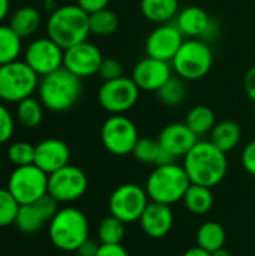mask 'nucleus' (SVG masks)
<instances>
[{"label": "nucleus", "mask_w": 255, "mask_h": 256, "mask_svg": "<svg viewBox=\"0 0 255 256\" xmlns=\"http://www.w3.org/2000/svg\"><path fill=\"white\" fill-rule=\"evenodd\" d=\"M183 42L185 36L176 24H159L146 38L144 50L149 57L171 63Z\"/></svg>", "instance_id": "14"}, {"label": "nucleus", "mask_w": 255, "mask_h": 256, "mask_svg": "<svg viewBox=\"0 0 255 256\" xmlns=\"http://www.w3.org/2000/svg\"><path fill=\"white\" fill-rule=\"evenodd\" d=\"M225 242H227L225 230L218 222L213 220L204 222L197 231V246L204 249L206 252L213 254L222 249L225 246Z\"/></svg>", "instance_id": "27"}, {"label": "nucleus", "mask_w": 255, "mask_h": 256, "mask_svg": "<svg viewBox=\"0 0 255 256\" xmlns=\"http://www.w3.org/2000/svg\"><path fill=\"white\" fill-rule=\"evenodd\" d=\"M6 189L20 206L33 204L48 194V174L35 164L15 166L8 178Z\"/></svg>", "instance_id": "8"}, {"label": "nucleus", "mask_w": 255, "mask_h": 256, "mask_svg": "<svg viewBox=\"0 0 255 256\" xmlns=\"http://www.w3.org/2000/svg\"><path fill=\"white\" fill-rule=\"evenodd\" d=\"M132 156L137 162L153 168L174 162V159L164 150L159 141L153 138H140L132 152Z\"/></svg>", "instance_id": "24"}, {"label": "nucleus", "mask_w": 255, "mask_h": 256, "mask_svg": "<svg viewBox=\"0 0 255 256\" xmlns=\"http://www.w3.org/2000/svg\"><path fill=\"white\" fill-rule=\"evenodd\" d=\"M158 141L164 150L176 160L180 158L183 159L200 140L186 126V123H170L161 130Z\"/></svg>", "instance_id": "20"}, {"label": "nucleus", "mask_w": 255, "mask_h": 256, "mask_svg": "<svg viewBox=\"0 0 255 256\" xmlns=\"http://www.w3.org/2000/svg\"><path fill=\"white\" fill-rule=\"evenodd\" d=\"M9 12V0H0V24L8 16Z\"/></svg>", "instance_id": "44"}, {"label": "nucleus", "mask_w": 255, "mask_h": 256, "mask_svg": "<svg viewBox=\"0 0 255 256\" xmlns=\"http://www.w3.org/2000/svg\"><path fill=\"white\" fill-rule=\"evenodd\" d=\"M89 34V14L77 3L59 6L50 12L47 20V36L63 50L87 40Z\"/></svg>", "instance_id": "3"}, {"label": "nucleus", "mask_w": 255, "mask_h": 256, "mask_svg": "<svg viewBox=\"0 0 255 256\" xmlns=\"http://www.w3.org/2000/svg\"><path fill=\"white\" fill-rule=\"evenodd\" d=\"M185 123L200 138L204 135H210L212 129L215 128V124L218 122H216V116L212 108H209L206 105H198V106H194L188 112Z\"/></svg>", "instance_id": "29"}, {"label": "nucleus", "mask_w": 255, "mask_h": 256, "mask_svg": "<svg viewBox=\"0 0 255 256\" xmlns=\"http://www.w3.org/2000/svg\"><path fill=\"white\" fill-rule=\"evenodd\" d=\"M44 105L39 99L27 98L17 104V120L27 129H35L42 123Z\"/></svg>", "instance_id": "33"}, {"label": "nucleus", "mask_w": 255, "mask_h": 256, "mask_svg": "<svg viewBox=\"0 0 255 256\" xmlns=\"http://www.w3.org/2000/svg\"><path fill=\"white\" fill-rule=\"evenodd\" d=\"M96 256H129L122 244H99Z\"/></svg>", "instance_id": "40"}, {"label": "nucleus", "mask_w": 255, "mask_h": 256, "mask_svg": "<svg viewBox=\"0 0 255 256\" xmlns=\"http://www.w3.org/2000/svg\"><path fill=\"white\" fill-rule=\"evenodd\" d=\"M98 249H99V243L95 242V240H90L87 238L78 249H77V255L78 256H96L98 254Z\"/></svg>", "instance_id": "42"}, {"label": "nucleus", "mask_w": 255, "mask_h": 256, "mask_svg": "<svg viewBox=\"0 0 255 256\" xmlns=\"http://www.w3.org/2000/svg\"><path fill=\"white\" fill-rule=\"evenodd\" d=\"M174 21L177 28L188 39H203L207 42L218 30V22L200 6H186L180 9Z\"/></svg>", "instance_id": "16"}, {"label": "nucleus", "mask_w": 255, "mask_h": 256, "mask_svg": "<svg viewBox=\"0 0 255 256\" xmlns=\"http://www.w3.org/2000/svg\"><path fill=\"white\" fill-rule=\"evenodd\" d=\"M38 99L45 110L51 112H65L77 105L83 93V84L78 76L60 68L45 76L38 84Z\"/></svg>", "instance_id": "2"}, {"label": "nucleus", "mask_w": 255, "mask_h": 256, "mask_svg": "<svg viewBox=\"0 0 255 256\" xmlns=\"http://www.w3.org/2000/svg\"><path fill=\"white\" fill-rule=\"evenodd\" d=\"M212 256H230V254H228V250H227L225 248H222V249H219V250L213 252Z\"/></svg>", "instance_id": "45"}, {"label": "nucleus", "mask_w": 255, "mask_h": 256, "mask_svg": "<svg viewBox=\"0 0 255 256\" xmlns=\"http://www.w3.org/2000/svg\"><path fill=\"white\" fill-rule=\"evenodd\" d=\"M71 150L62 140L47 138L35 146V165L45 174H53L57 170L69 165Z\"/></svg>", "instance_id": "21"}, {"label": "nucleus", "mask_w": 255, "mask_h": 256, "mask_svg": "<svg viewBox=\"0 0 255 256\" xmlns=\"http://www.w3.org/2000/svg\"><path fill=\"white\" fill-rule=\"evenodd\" d=\"M89 188L87 176L74 165H66L48 176V195L59 204H72L81 200Z\"/></svg>", "instance_id": "12"}, {"label": "nucleus", "mask_w": 255, "mask_h": 256, "mask_svg": "<svg viewBox=\"0 0 255 256\" xmlns=\"http://www.w3.org/2000/svg\"><path fill=\"white\" fill-rule=\"evenodd\" d=\"M209 141L222 150L224 153H230L236 150L242 141V128L234 120H222L215 124V128L210 132Z\"/></svg>", "instance_id": "23"}, {"label": "nucleus", "mask_w": 255, "mask_h": 256, "mask_svg": "<svg viewBox=\"0 0 255 256\" xmlns=\"http://www.w3.org/2000/svg\"><path fill=\"white\" fill-rule=\"evenodd\" d=\"M120 26V20L119 15L105 8L101 9L98 12L89 14V28H90V34L96 36V38H108L113 36L117 28Z\"/></svg>", "instance_id": "28"}, {"label": "nucleus", "mask_w": 255, "mask_h": 256, "mask_svg": "<svg viewBox=\"0 0 255 256\" xmlns=\"http://www.w3.org/2000/svg\"><path fill=\"white\" fill-rule=\"evenodd\" d=\"M102 60L104 56L99 51V48L95 44L84 40L65 50L63 68L74 74L75 76H78L80 80H83L98 75Z\"/></svg>", "instance_id": "15"}, {"label": "nucleus", "mask_w": 255, "mask_h": 256, "mask_svg": "<svg viewBox=\"0 0 255 256\" xmlns=\"http://www.w3.org/2000/svg\"><path fill=\"white\" fill-rule=\"evenodd\" d=\"M41 12L33 6L18 8L9 20V27L21 38H29L36 33L41 26Z\"/></svg>", "instance_id": "25"}, {"label": "nucleus", "mask_w": 255, "mask_h": 256, "mask_svg": "<svg viewBox=\"0 0 255 256\" xmlns=\"http://www.w3.org/2000/svg\"><path fill=\"white\" fill-rule=\"evenodd\" d=\"M14 129H15V123L12 114L5 105L0 104V146L6 144L12 138Z\"/></svg>", "instance_id": "37"}, {"label": "nucleus", "mask_w": 255, "mask_h": 256, "mask_svg": "<svg viewBox=\"0 0 255 256\" xmlns=\"http://www.w3.org/2000/svg\"><path fill=\"white\" fill-rule=\"evenodd\" d=\"M140 140L135 123L125 114L110 116L101 128V142L104 148L117 158L132 154Z\"/></svg>", "instance_id": "9"}, {"label": "nucleus", "mask_w": 255, "mask_h": 256, "mask_svg": "<svg viewBox=\"0 0 255 256\" xmlns=\"http://www.w3.org/2000/svg\"><path fill=\"white\" fill-rule=\"evenodd\" d=\"M156 98L159 99V102L164 106H168V108H176V106L182 105L185 102V98H186L185 81L182 78H179L177 75H173L156 92Z\"/></svg>", "instance_id": "31"}, {"label": "nucleus", "mask_w": 255, "mask_h": 256, "mask_svg": "<svg viewBox=\"0 0 255 256\" xmlns=\"http://www.w3.org/2000/svg\"><path fill=\"white\" fill-rule=\"evenodd\" d=\"M243 88H245V93L246 96L255 102V66L248 69V72L245 74V78H243Z\"/></svg>", "instance_id": "41"}, {"label": "nucleus", "mask_w": 255, "mask_h": 256, "mask_svg": "<svg viewBox=\"0 0 255 256\" xmlns=\"http://www.w3.org/2000/svg\"><path fill=\"white\" fill-rule=\"evenodd\" d=\"M125 234L126 224L111 214L104 218L96 228V237L99 244H122Z\"/></svg>", "instance_id": "30"}, {"label": "nucleus", "mask_w": 255, "mask_h": 256, "mask_svg": "<svg viewBox=\"0 0 255 256\" xmlns=\"http://www.w3.org/2000/svg\"><path fill=\"white\" fill-rule=\"evenodd\" d=\"M98 75L104 80V81H111V80H117L120 76H123V66L117 58L113 57H104Z\"/></svg>", "instance_id": "36"}, {"label": "nucleus", "mask_w": 255, "mask_h": 256, "mask_svg": "<svg viewBox=\"0 0 255 256\" xmlns=\"http://www.w3.org/2000/svg\"><path fill=\"white\" fill-rule=\"evenodd\" d=\"M191 184L192 183L183 165L174 160L153 168L146 180L144 189L152 202L171 207L183 201L185 194Z\"/></svg>", "instance_id": "4"}, {"label": "nucleus", "mask_w": 255, "mask_h": 256, "mask_svg": "<svg viewBox=\"0 0 255 256\" xmlns=\"http://www.w3.org/2000/svg\"><path fill=\"white\" fill-rule=\"evenodd\" d=\"M179 10V0H140L141 15L149 22H153L156 26L174 21Z\"/></svg>", "instance_id": "22"}, {"label": "nucleus", "mask_w": 255, "mask_h": 256, "mask_svg": "<svg viewBox=\"0 0 255 256\" xmlns=\"http://www.w3.org/2000/svg\"><path fill=\"white\" fill-rule=\"evenodd\" d=\"M213 66V52L203 39H185L171 62L174 75L183 81H200Z\"/></svg>", "instance_id": "6"}, {"label": "nucleus", "mask_w": 255, "mask_h": 256, "mask_svg": "<svg viewBox=\"0 0 255 256\" xmlns=\"http://www.w3.org/2000/svg\"><path fill=\"white\" fill-rule=\"evenodd\" d=\"M182 256H212V254L210 252H206L204 249H201L198 246H195V248L188 249L185 254H182Z\"/></svg>", "instance_id": "43"}, {"label": "nucleus", "mask_w": 255, "mask_h": 256, "mask_svg": "<svg viewBox=\"0 0 255 256\" xmlns=\"http://www.w3.org/2000/svg\"><path fill=\"white\" fill-rule=\"evenodd\" d=\"M18 210L20 204L9 194V190L6 188H0V228L14 225Z\"/></svg>", "instance_id": "35"}, {"label": "nucleus", "mask_w": 255, "mask_h": 256, "mask_svg": "<svg viewBox=\"0 0 255 256\" xmlns=\"http://www.w3.org/2000/svg\"><path fill=\"white\" fill-rule=\"evenodd\" d=\"M63 54L65 50L48 36L38 38L24 50V62L41 78L63 68Z\"/></svg>", "instance_id": "13"}, {"label": "nucleus", "mask_w": 255, "mask_h": 256, "mask_svg": "<svg viewBox=\"0 0 255 256\" xmlns=\"http://www.w3.org/2000/svg\"><path fill=\"white\" fill-rule=\"evenodd\" d=\"M90 226L86 214L75 207H63L48 222V238L62 252H77L89 238Z\"/></svg>", "instance_id": "5"}, {"label": "nucleus", "mask_w": 255, "mask_h": 256, "mask_svg": "<svg viewBox=\"0 0 255 256\" xmlns=\"http://www.w3.org/2000/svg\"><path fill=\"white\" fill-rule=\"evenodd\" d=\"M6 154L14 166L32 165L35 162V146L26 141H17L8 147Z\"/></svg>", "instance_id": "34"}, {"label": "nucleus", "mask_w": 255, "mask_h": 256, "mask_svg": "<svg viewBox=\"0 0 255 256\" xmlns=\"http://www.w3.org/2000/svg\"><path fill=\"white\" fill-rule=\"evenodd\" d=\"M192 184L209 189L224 182L228 172L227 153L215 147L210 141H198L182 162Z\"/></svg>", "instance_id": "1"}, {"label": "nucleus", "mask_w": 255, "mask_h": 256, "mask_svg": "<svg viewBox=\"0 0 255 256\" xmlns=\"http://www.w3.org/2000/svg\"><path fill=\"white\" fill-rule=\"evenodd\" d=\"M39 76L23 60L0 66V100L18 104L38 90Z\"/></svg>", "instance_id": "7"}, {"label": "nucleus", "mask_w": 255, "mask_h": 256, "mask_svg": "<svg viewBox=\"0 0 255 256\" xmlns=\"http://www.w3.org/2000/svg\"><path fill=\"white\" fill-rule=\"evenodd\" d=\"M110 2L111 0H77V4L87 14H93V12L108 8Z\"/></svg>", "instance_id": "39"}, {"label": "nucleus", "mask_w": 255, "mask_h": 256, "mask_svg": "<svg viewBox=\"0 0 255 256\" xmlns=\"http://www.w3.org/2000/svg\"><path fill=\"white\" fill-rule=\"evenodd\" d=\"M240 162H242V166L243 170L249 174L255 177V140L248 142L243 150H242V154H240Z\"/></svg>", "instance_id": "38"}, {"label": "nucleus", "mask_w": 255, "mask_h": 256, "mask_svg": "<svg viewBox=\"0 0 255 256\" xmlns=\"http://www.w3.org/2000/svg\"><path fill=\"white\" fill-rule=\"evenodd\" d=\"M21 54V38L5 24H0V66L18 60Z\"/></svg>", "instance_id": "32"}, {"label": "nucleus", "mask_w": 255, "mask_h": 256, "mask_svg": "<svg viewBox=\"0 0 255 256\" xmlns=\"http://www.w3.org/2000/svg\"><path fill=\"white\" fill-rule=\"evenodd\" d=\"M140 92L134 80L123 75L117 80L102 82L98 90V104L110 116L126 114L137 105Z\"/></svg>", "instance_id": "11"}, {"label": "nucleus", "mask_w": 255, "mask_h": 256, "mask_svg": "<svg viewBox=\"0 0 255 256\" xmlns=\"http://www.w3.org/2000/svg\"><path fill=\"white\" fill-rule=\"evenodd\" d=\"M254 117H255V108H254Z\"/></svg>", "instance_id": "46"}, {"label": "nucleus", "mask_w": 255, "mask_h": 256, "mask_svg": "<svg viewBox=\"0 0 255 256\" xmlns=\"http://www.w3.org/2000/svg\"><path fill=\"white\" fill-rule=\"evenodd\" d=\"M57 212L59 202L47 194L33 204L20 206L14 225L24 234H35L44 225H48Z\"/></svg>", "instance_id": "17"}, {"label": "nucleus", "mask_w": 255, "mask_h": 256, "mask_svg": "<svg viewBox=\"0 0 255 256\" xmlns=\"http://www.w3.org/2000/svg\"><path fill=\"white\" fill-rule=\"evenodd\" d=\"M138 224L141 231L149 238L161 240L171 232L174 226V213L170 206L150 201L146 210L143 212Z\"/></svg>", "instance_id": "19"}, {"label": "nucleus", "mask_w": 255, "mask_h": 256, "mask_svg": "<svg viewBox=\"0 0 255 256\" xmlns=\"http://www.w3.org/2000/svg\"><path fill=\"white\" fill-rule=\"evenodd\" d=\"M150 200L143 186L125 183L117 186L108 198V212L111 216L129 225L138 222Z\"/></svg>", "instance_id": "10"}, {"label": "nucleus", "mask_w": 255, "mask_h": 256, "mask_svg": "<svg viewBox=\"0 0 255 256\" xmlns=\"http://www.w3.org/2000/svg\"><path fill=\"white\" fill-rule=\"evenodd\" d=\"M213 204H215V198H213L212 189L198 186V184H191L183 198L185 208L191 214H195V216L207 214L212 210Z\"/></svg>", "instance_id": "26"}, {"label": "nucleus", "mask_w": 255, "mask_h": 256, "mask_svg": "<svg viewBox=\"0 0 255 256\" xmlns=\"http://www.w3.org/2000/svg\"><path fill=\"white\" fill-rule=\"evenodd\" d=\"M173 74L174 72L171 63L146 56L144 58L137 62L132 69L131 78L141 92L156 93L173 76Z\"/></svg>", "instance_id": "18"}]
</instances>
